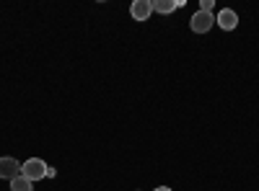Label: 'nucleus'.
<instances>
[{
  "label": "nucleus",
  "mask_w": 259,
  "mask_h": 191,
  "mask_svg": "<svg viewBox=\"0 0 259 191\" xmlns=\"http://www.w3.org/2000/svg\"><path fill=\"white\" fill-rule=\"evenodd\" d=\"M47 173H50L47 163L39 160V158H31V160H26L24 165H21V176H26L29 181H41Z\"/></svg>",
  "instance_id": "nucleus-1"
},
{
  "label": "nucleus",
  "mask_w": 259,
  "mask_h": 191,
  "mask_svg": "<svg viewBox=\"0 0 259 191\" xmlns=\"http://www.w3.org/2000/svg\"><path fill=\"white\" fill-rule=\"evenodd\" d=\"M212 13H205V11H197L192 18H189V29L194 31V34H205V31H210L212 29Z\"/></svg>",
  "instance_id": "nucleus-2"
},
{
  "label": "nucleus",
  "mask_w": 259,
  "mask_h": 191,
  "mask_svg": "<svg viewBox=\"0 0 259 191\" xmlns=\"http://www.w3.org/2000/svg\"><path fill=\"white\" fill-rule=\"evenodd\" d=\"M16 176H21V163L16 158H0V178L13 181Z\"/></svg>",
  "instance_id": "nucleus-3"
},
{
  "label": "nucleus",
  "mask_w": 259,
  "mask_h": 191,
  "mask_svg": "<svg viewBox=\"0 0 259 191\" xmlns=\"http://www.w3.org/2000/svg\"><path fill=\"white\" fill-rule=\"evenodd\" d=\"M130 13H133L135 21H148L150 13H153V3H150V0H135V3L130 6Z\"/></svg>",
  "instance_id": "nucleus-4"
},
{
  "label": "nucleus",
  "mask_w": 259,
  "mask_h": 191,
  "mask_svg": "<svg viewBox=\"0 0 259 191\" xmlns=\"http://www.w3.org/2000/svg\"><path fill=\"white\" fill-rule=\"evenodd\" d=\"M215 21H218V26L221 29H226V31H233L236 26H239V16H236L231 8H226V11H221L218 13V18H215Z\"/></svg>",
  "instance_id": "nucleus-5"
},
{
  "label": "nucleus",
  "mask_w": 259,
  "mask_h": 191,
  "mask_svg": "<svg viewBox=\"0 0 259 191\" xmlns=\"http://www.w3.org/2000/svg\"><path fill=\"white\" fill-rule=\"evenodd\" d=\"M31 183H34V181H29L26 176H16V178L11 181V191H34Z\"/></svg>",
  "instance_id": "nucleus-6"
},
{
  "label": "nucleus",
  "mask_w": 259,
  "mask_h": 191,
  "mask_svg": "<svg viewBox=\"0 0 259 191\" xmlns=\"http://www.w3.org/2000/svg\"><path fill=\"white\" fill-rule=\"evenodd\" d=\"M182 3H177V0H156L153 3V11H158V13H171V11H177Z\"/></svg>",
  "instance_id": "nucleus-7"
},
{
  "label": "nucleus",
  "mask_w": 259,
  "mask_h": 191,
  "mask_svg": "<svg viewBox=\"0 0 259 191\" xmlns=\"http://www.w3.org/2000/svg\"><path fill=\"white\" fill-rule=\"evenodd\" d=\"M212 6H215V0H202V3H200V11H205V13H212Z\"/></svg>",
  "instance_id": "nucleus-8"
},
{
  "label": "nucleus",
  "mask_w": 259,
  "mask_h": 191,
  "mask_svg": "<svg viewBox=\"0 0 259 191\" xmlns=\"http://www.w3.org/2000/svg\"><path fill=\"white\" fill-rule=\"evenodd\" d=\"M153 191H171L168 186H158V188H153Z\"/></svg>",
  "instance_id": "nucleus-9"
}]
</instances>
